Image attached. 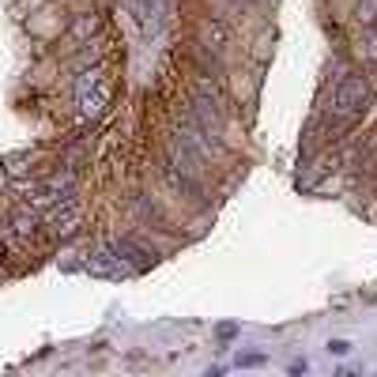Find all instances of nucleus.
Masks as SVG:
<instances>
[{
    "label": "nucleus",
    "mask_w": 377,
    "mask_h": 377,
    "mask_svg": "<svg viewBox=\"0 0 377 377\" xmlns=\"http://www.w3.org/2000/svg\"><path fill=\"white\" fill-rule=\"evenodd\" d=\"M76 102H80L83 114H102V106L109 102V87L102 83V68H91L80 76V83H76Z\"/></svg>",
    "instance_id": "nucleus-1"
},
{
    "label": "nucleus",
    "mask_w": 377,
    "mask_h": 377,
    "mask_svg": "<svg viewBox=\"0 0 377 377\" xmlns=\"http://www.w3.org/2000/svg\"><path fill=\"white\" fill-rule=\"evenodd\" d=\"M328 351H336V354H347V343L336 340V343H328Z\"/></svg>",
    "instance_id": "nucleus-4"
},
{
    "label": "nucleus",
    "mask_w": 377,
    "mask_h": 377,
    "mask_svg": "<svg viewBox=\"0 0 377 377\" xmlns=\"http://www.w3.org/2000/svg\"><path fill=\"white\" fill-rule=\"evenodd\" d=\"M366 98H370V87H366V80H362V76H351V80H343L340 91H336V114H340V117L362 114Z\"/></svg>",
    "instance_id": "nucleus-2"
},
{
    "label": "nucleus",
    "mask_w": 377,
    "mask_h": 377,
    "mask_svg": "<svg viewBox=\"0 0 377 377\" xmlns=\"http://www.w3.org/2000/svg\"><path fill=\"white\" fill-rule=\"evenodd\" d=\"M35 223H38V215H35V212H30V215H27V212H19V215H16V230H19V234H30V230H35Z\"/></svg>",
    "instance_id": "nucleus-3"
}]
</instances>
